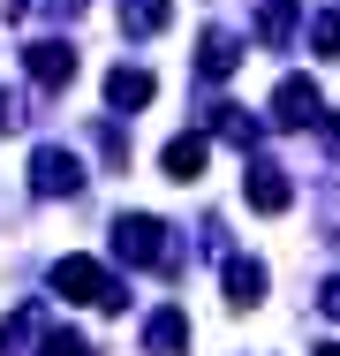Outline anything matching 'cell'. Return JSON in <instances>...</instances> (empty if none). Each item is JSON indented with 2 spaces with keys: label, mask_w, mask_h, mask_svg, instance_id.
I'll return each instance as SVG.
<instances>
[{
  "label": "cell",
  "mask_w": 340,
  "mask_h": 356,
  "mask_svg": "<svg viewBox=\"0 0 340 356\" xmlns=\"http://www.w3.org/2000/svg\"><path fill=\"white\" fill-rule=\"evenodd\" d=\"M53 296L91 303V311H121V303H129V296H121V281H114L99 258H61V266H53Z\"/></svg>",
  "instance_id": "6da1fadb"
},
{
  "label": "cell",
  "mask_w": 340,
  "mask_h": 356,
  "mask_svg": "<svg viewBox=\"0 0 340 356\" xmlns=\"http://www.w3.org/2000/svg\"><path fill=\"white\" fill-rule=\"evenodd\" d=\"M114 250H121V266H159V273H174L167 227H159L151 213H121V220H114Z\"/></svg>",
  "instance_id": "7a4b0ae2"
},
{
  "label": "cell",
  "mask_w": 340,
  "mask_h": 356,
  "mask_svg": "<svg viewBox=\"0 0 340 356\" xmlns=\"http://www.w3.org/2000/svg\"><path fill=\"white\" fill-rule=\"evenodd\" d=\"M31 190H38V197H76V190H83V159L61 152V144H38V152H31Z\"/></svg>",
  "instance_id": "3957f363"
},
{
  "label": "cell",
  "mask_w": 340,
  "mask_h": 356,
  "mask_svg": "<svg viewBox=\"0 0 340 356\" xmlns=\"http://www.w3.org/2000/svg\"><path fill=\"white\" fill-rule=\"evenodd\" d=\"M272 122H280V129H318V122H325L318 83H310V76H280V91H272Z\"/></svg>",
  "instance_id": "277c9868"
},
{
  "label": "cell",
  "mask_w": 340,
  "mask_h": 356,
  "mask_svg": "<svg viewBox=\"0 0 340 356\" xmlns=\"http://www.w3.org/2000/svg\"><path fill=\"white\" fill-rule=\"evenodd\" d=\"M23 69H31L38 91H68V83H76V46H68V38H31V46H23Z\"/></svg>",
  "instance_id": "5b68a950"
},
{
  "label": "cell",
  "mask_w": 340,
  "mask_h": 356,
  "mask_svg": "<svg viewBox=\"0 0 340 356\" xmlns=\"http://www.w3.org/2000/svg\"><path fill=\"white\" fill-rule=\"evenodd\" d=\"M242 197H250V213H287L295 205V182H287V167H272V159H257L250 167V182H242Z\"/></svg>",
  "instance_id": "8992f818"
},
{
  "label": "cell",
  "mask_w": 340,
  "mask_h": 356,
  "mask_svg": "<svg viewBox=\"0 0 340 356\" xmlns=\"http://www.w3.org/2000/svg\"><path fill=\"white\" fill-rule=\"evenodd\" d=\"M144 349H151V356H182V349H189V318H182L174 303H167V311H151V326H144Z\"/></svg>",
  "instance_id": "52a82bcc"
},
{
  "label": "cell",
  "mask_w": 340,
  "mask_h": 356,
  "mask_svg": "<svg viewBox=\"0 0 340 356\" xmlns=\"http://www.w3.org/2000/svg\"><path fill=\"white\" fill-rule=\"evenodd\" d=\"M227 303L235 311H257L265 303V266L257 258H227Z\"/></svg>",
  "instance_id": "ba28073f"
},
{
  "label": "cell",
  "mask_w": 340,
  "mask_h": 356,
  "mask_svg": "<svg viewBox=\"0 0 340 356\" xmlns=\"http://www.w3.org/2000/svg\"><path fill=\"white\" fill-rule=\"evenodd\" d=\"M197 69H204V76H235V69H242L235 31H204V38H197Z\"/></svg>",
  "instance_id": "9c48e42d"
},
{
  "label": "cell",
  "mask_w": 340,
  "mask_h": 356,
  "mask_svg": "<svg viewBox=\"0 0 340 356\" xmlns=\"http://www.w3.org/2000/svg\"><path fill=\"white\" fill-rule=\"evenodd\" d=\"M159 167H167V182H197V175H204V137H197V129L174 137L167 152H159Z\"/></svg>",
  "instance_id": "30bf717a"
},
{
  "label": "cell",
  "mask_w": 340,
  "mask_h": 356,
  "mask_svg": "<svg viewBox=\"0 0 340 356\" xmlns=\"http://www.w3.org/2000/svg\"><path fill=\"white\" fill-rule=\"evenodd\" d=\"M174 23V0H121V31L129 38H151V31H167Z\"/></svg>",
  "instance_id": "8fae6325"
},
{
  "label": "cell",
  "mask_w": 340,
  "mask_h": 356,
  "mask_svg": "<svg viewBox=\"0 0 340 356\" xmlns=\"http://www.w3.org/2000/svg\"><path fill=\"white\" fill-rule=\"evenodd\" d=\"M295 31H303V8H295V0H265V8H257V38H265V46H287Z\"/></svg>",
  "instance_id": "7c38bea8"
},
{
  "label": "cell",
  "mask_w": 340,
  "mask_h": 356,
  "mask_svg": "<svg viewBox=\"0 0 340 356\" xmlns=\"http://www.w3.org/2000/svg\"><path fill=\"white\" fill-rule=\"evenodd\" d=\"M151 91H159L151 69H114L106 76V99H114V106H151Z\"/></svg>",
  "instance_id": "4fadbf2b"
},
{
  "label": "cell",
  "mask_w": 340,
  "mask_h": 356,
  "mask_svg": "<svg viewBox=\"0 0 340 356\" xmlns=\"http://www.w3.org/2000/svg\"><path fill=\"white\" fill-rule=\"evenodd\" d=\"M38 326H46V318H38V303H23V311H15L8 326H0V356H15L23 341H31V334H38Z\"/></svg>",
  "instance_id": "5bb4252c"
},
{
  "label": "cell",
  "mask_w": 340,
  "mask_h": 356,
  "mask_svg": "<svg viewBox=\"0 0 340 356\" xmlns=\"http://www.w3.org/2000/svg\"><path fill=\"white\" fill-rule=\"evenodd\" d=\"M212 129H219L227 144H257V122H250L242 106H212Z\"/></svg>",
  "instance_id": "9a60e30c"
},
{
  "label": "cell",
  "mask_w": 340,
  "mask_h": 356,
  "mask_svg": "<svg viewBox=\"0 0 340 356\" xmlns=\"http://www.w3.org/2000/svg\"><path fill=\"white\" fill-rule=\"evenodd\" d=\"M310 54H325V61H340V8H325V15L310 23Z\"/></svg>",
  "instance_id": "2e32d148"
},
{
  "label": "cell",
  "mask_w": 340,
  "mask_h": 356,
  "mask_svg": "<svg viewBox=\"0 0 340 356\" xmlns=\"http://www.w3.org/2000/svg\"><path fill=\"white\" fill-rule=\"evenodd\" d=\"M38 356H91V341L68 334V326H53V334H38Z\"/></svg>",
  "instance_id": "e0dca14e"
},
{
  "label": "cell",
  "mask_w": 340,
  "mask_h": 356,
  "mask_svg": "<svg viewBox=\"0 0 340 356\" xmlns=\"http://www.w3.org/2000/svg\"><path fill=\"white\" fill-rule=\"evenodd\" d=\"M15 129H23V99H15V91H0V137H15Z\"/></svg>",
  "instance_id": "ac0fdd59"
},
{
  "label": "cell",
  "mask_w": 340,
  "mask_h": 356,
  "mask_svg": "<svg viewBox=\"0 0 340 356\" xmlns=\"http://www.w3.org/2000/svg\"><path fill=\"white\" fill-rule=\"evenodd\" d=\"M318 311H333V318H340V281L325 288V296H318Z\"/></svg>",
  "instance_id": "d6986e66"
},
{
  "label": "cell",
  "mask_w": 340,
  "mask_h": 356,
  "mask_svg": "<svg viewBox=\"0 0 340 356\" xmlns=\"http://www.w3.org/2000/svg\"><path fill=\"white\" fill-rule=\"evenodd\" d=\"M310 356H340V341H318V349H310Z\"/></svg>",
  "instance_id": "ffe728a7"
},
{
  "label": "cell",
  "mask_w": 340,
  "mask_h": 356,
  "mask_svg": "<svg viewBox=\"0 0 340 356\" xmlns=\"http://www.w3.org/2000/svg\"><path fill=\"white\" fill-rule=\"evenodd\" d=\"M53 8H68V15H76V8H83V0H53Z\"/></svg>",
  "instance_id": "44dd1931"
}]
</instances>
